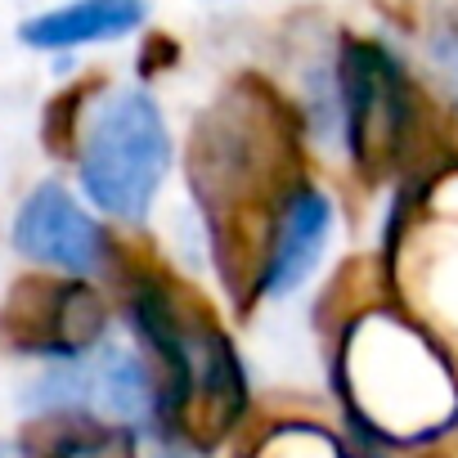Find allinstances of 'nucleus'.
<instances>
[{
  "instance_id": "f257e3e1",
  "label": "nucleus",
  "mask_w": 458,
  "mask_h": 458,
  "mask_svg": "<svg viewBox=\"0 0 458 458\" xmlns=\"http://www.w3.org/2000/svg\"><path fill=\"white\" fill-rule=\"evenodd\" d=\"M171 171V131L157 99L140 86L108 90L77 148V184L95 211L140 225Z\"/></svg>"
},
{
  "instance_id": "f03ea898",
  "label": "nucleus",
  "mask_w": 458,
  "mask_h": 458,
  "mask_svg": "<svg viewBox=\"0 0 458 458\" xmlns=\"http://www.w3.org/2000/svg\"><path fill=\"white\" fill-rule=\"evenodd\" d=\"M355 409L386 436H427L449 418V373L409 328H377L355 351Z\"/></svg>"
},
{
  "instance_id": "7ed1b4c3",
  "label": "nucleus",
  "mask_w": 458,
  "mask_h": 458,
  "mask_svg": "<svg viewBox=\"0 0 458 458\" xmlns=\"http://www.w3.org/2000/svg\"><path fill=\"white\" fill-rule=\"evenodd\" d=\"M14 252L64 275H95L104 266V225L64 180H41L14 211Z\"/></svg>"
},
{
  "instance_id": "20e7f679",
  "label": "nucleus",
  "mask_w": 458,
  "mask_h": 458,
  "mask_svg": "<svg viewBox=\"0 0 458 458\" xmlns=\"http://www.w3.org/2000/svg\"><path fill=\"white\" fill-rule=\"evenodd\" d=\"M337 104H342V122H346L355 157L391 148L400 126H404V117H409L404 113L409 104H404L400 68L373 46H346Z\"/></svg>"
},
{
  "instance_id": "39448f33",
  "label": "nucleus",
  "mask_w": 458,
  "mask_h": 458,
  "mask_svg": "<svg viewBox=\"0 0 458 458\" xmlns=\"http://www.w3.org/2000/svg\"><path fill=\"white\" fill-rule=\"evenodd\" d=\"M81 413L113 431H144L162 413L157 373L131 346H95L81 355Z\"/></svg>"
},
{
  "instance_id": "423d86ee",
  "label": "nucleus",
  "mask_w": 458,
  "mask_h": 458,
  "mask_svg": "<svg viewBox=\"0 0 458 458\" xmlns=\"http://www.w3.org/2000/svg\"><path fill=\"white\" fill-rule=\"evenodd\" d=\"M328 239H333V198L315 184H297L279 207V225H275L270 252H266L261 293L293 297L324 261Z\"/></svg>"
},
{
  "instance_id": "0eeeda50",
  "label": "nucleus",
  "mask_w": 458,
  "mask_h": 458,
  "mask_svg": "<svg viewBox=\"0 0 458 458\" xmlns=\"http://www.w3.org/2000/svg\"><path fill=\"white\" fill-rule=\"evenodd\" d=\"M32 324L19 337V351H32L41 360H72L99 346L104 337V301L90 293V284H28Z\"/></svg>"
},
{
  "instance_id": "6e6552de",
  "label": "nucleus",
  "mask_w": 458,
  "mask_h": 458,
  "mask_svg": "<svg viewBox=\"0 0 458 458\" xmlns=\"http://www.w3.org/2000/svg\"><path fill=\"white\" fill-rule=\"evenodd\" d=\"M144 19H148V0H68V5H55V10L28 19L19 28V41L28 50L68 55V50H86V46L122 41L135 28H144Z\"/></svg>"
},
{
  "instance_id": "1a4fd4ad",
  "label": "nucleus",
  "mask_w": 458,
  "mask_h": 458,
  "mask_svg": "<svg viewBox=\"0 0 458 458\" xmlns=\"http://www.w3.org/2000/svg\"><path fill=\"white\" fill-rule=\"evenodd\" d=\"M252 458H351L333 436L315 431V427H284L275 431Z\"/></svg>"
},
{
  "instance_id": "9d476101",
  "label": "nucleus",
  "mask_w": 458,
  "mask_h": 458,
  "mask_svg": "<svg viewBox=\"0 0 458 458\" xmlns=\"http://www.w3.org/2000/svg\"><path fill=\"white\" fill-rule=\"evenodd\" d=\"M0 458H28V449L14 445V440H0Z\"/></svg>"
}]
</instances>
